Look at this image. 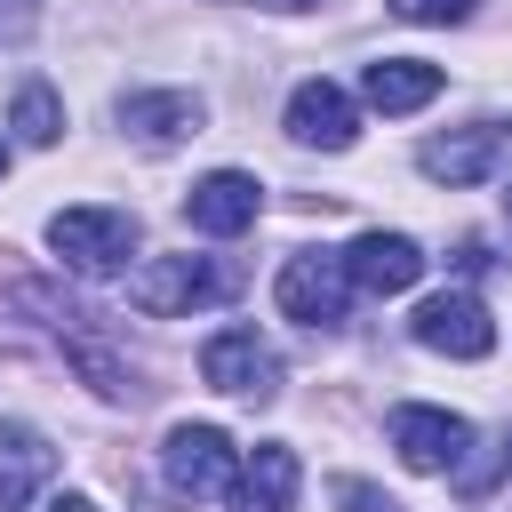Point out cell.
<instances>
[{"instance_id": "cell-1", "label": "cell", "mask_w": 512, "mask_h": 512, "mask_svg": "<svg viewBox=\"0 0 512 512\" xmlns=\"http://www.w3.org/2000/svg\"><path fill=\"white\" fill-rule=\"evenodd\" d=\"M48 248H56L72 272L104 280V272H120V264L136 256V216H128V208H56V216H48Z\"/></svg>"}, {"instance_id": "cell-2", "label": "cell", "mask_w": 512, "mask_h": 512, "mask_svg": "<svg viewBox=\"0 0 512 512\" xmlns=\"http://www.w3.org/2000/svg\"><path fill=\"white\" fill-rule=\"evenodd\" d=\"M224 288H232V272H224V264H208V256H152V264H136L128 304H136V312H152V320H184V312L216 304Z\"/></svg>"}, {"instance_id": "cell-3", "label": "cell", "mask_w": 512, "mask_h": 512, "mask_svg": "<svg viewBox=\"0 0 512 512\" xmlns=\"http://www.w3.org/2000/svg\"><path fill=\"white\" fill-rule=\"evenodd\" d=\"M280 312L288 320H304V328H336L344 320V304H352V272H344V256H320V248H304V256H288L280 264Z\"/></svg>"}, {"instance_id": "cell-4", "label": "cell", "mask_w": 512, "mask_h": 512, "mask_svg": "<svg viewBox=\"0 0 512 512\" xmlns=\"http://www.w3.org/2000/svg\"><path fill=\"white\" fill-rule=\"evenodd\" d=\"M408 328H416V344H424V352H448V360H488V352H496V320H488V304H480V296H464V288L424 296Z\"/></svg>"}, {"instance_id": "cell-5", "label": "cell", "mask_w": 512, "mask_h": 512, "mask_svg": "<svg viewBox=\"0 0 512 512\" xmlns=\"http://www.w3.org/2000/svg\"><path fill=\"white\" fill-rule=\"evenodd\" d=\"M200 376H208L216 392H232V400H272V392H280V352H272L256 328H216V336L200 344Z\"/></svg>"}, {"instance_id": "cell-6", "label": "cell", "mask_w": 512, "mask_h": 512, "mask_svg": "<svg viewBox=\"0 0 512 512\" xmlns=\"http://www.w3.org/2000/svg\"><path fill=\"white\" fill-rule=\"evenodd\" d=\"M160 472H168V488L184 496V504H200V496H216V488H232V440L216 432V424H176L168 432V448H160Z\"/></svg>"}, {"instance_id": "cell-7", "label": "cell", "mask_w": 512, "mask_h": 512, "mask_svg": "<svg viewBox=\"0 0 512 512\" xmlns=\"http://www.w3.org/2000/svg\"><path fill=\"white\" fill-rule=\"evenodd\" d=\"M392 448H400V464H416V472H456L464 464V448H472V424L464 416H448V408H392Z\"/></svg>"}, {"instance_id": "cell-8", "label": "cell", "mask_w": 512, "mask_h": 512, "mask_svg": "<svg viewBox=\"0 0 512 512\" xmlns=\"http://www.w3.org/2000/svg\"><path fill=\"white\" fill-rule=\"evenodd\" d=\"M512 160V128H448V136H432L424 152H416V168L432 176V184H480V176H496Z\"/></svg>"}, {"instance_id": "cell-9", "label": "cell", "mask_w": 512, "mask_h": 512, "mask_svg": "<svg viewBox=\"0 0 512 512\" xmlns=\"http://www.w3.org/2000/svg\"><path fill=\"white\" fill-rule=\"evenodd\" d=\"M296 488H304V464L288 440H256L232 472V512H296Z\"/></svg>"}, {"instance_id": "cell-10", "label": "cell", "mask_w": 512, "mask_h": 512, "mask_svg": "<svg viewBox=\"0 0 512 512\" xmlns=\"http://www.w3.org/2000/svg\"><path fill=\"white\" fill-rule=\"evenodd\" d=\"M256 208H264V184H256L248 168H216V176H200V184L184 192L192 232H216V240L248 232V224H256Z\"/></svg>"}, {"instance_id": "cell-11", "label": "cell", "mask_w": 512, "mask_h": 512, "mask_svg": "<svg viewBox=\"0 0 512 512\" xmlns=\"http://www.w3.org/2000/svg\"><path fill=\"white\" fill-rule=\"evenodd\" d=\"M344 272H352V288H368V296H400V288L424 280V248H416L408 232H360V240L344 248Z\"/></svg>"}, {"instance_id": "cell-12", "label": "cell", "mask_w": 512, "mask_h": 512, "mask_svg": "<svg viewBox=\"0 0 512 512\" xmlns=\"http://www.w3.org/2000/svg\"><path fill=\"white\" fill-rule=\"evenodd\" d=\"M288 136H296V144H320V152H344V144L360 136V112H352V96H344L336 80H296V96H288Z\"/></svg>"}, {"instance_id": "cell-13", "label": "cell", "mask_w": 512, "mask_h": 512, "mask_svg": "<svg viewBox=\"0 0 512 512\" xmlns=\"http://www.w3.org/2000/svg\"><path fill=\"white\" fill-rule=\"evenodd\" d=\"M56 472V448L32 424H0V512H24Z\"/></svg>"}, {"instance_id": "cell-14", "label": "cell", "mask_w": 512, "mask_h": 512, "mask_svg": "<svg viewBox=\"0 0 512 512\" xmlns=\"http://www.w3.org/2000/svg\"><path fill=\"white\" fill-rule=\"evenodd\" d=\"M360 96H368L376 112H416V104L440 96V64H424V56H376V64L360 72Z\"/></svg>"}, {"instance_id": "cell-15", "label": "cell", "mask_w": 512, "mask_h": 512, "mask_svg": "<svg viewBox=\"0 0 512 512\" xmlns=\"http://www.w3.org/2000/svg\"><path fill=\"white\" fill-rule=\"evenodd\" d=\"M120 128L136 136V144H184V136H200V96H184V88H168V96H120Z\"/></svg>"}, {"instance_id": "cell-16", "label": "cell", "mask_w": 512, "mask_h": 512, "mask_svg": "<svg viewBox=\"0 0 512 512\" xmlns=\"http://www.w3.org/2000/svg\"><path fill=\"white\" fill-rule=\"evenodd\" d=\"M8 128H16L24 144H56V136H64V104H56V88H48V80H24L16 104H8Z\"/></svg>"}, {"instance_id": "cell-17", "label": "cell", "mask_w": 512, "mask_h": 512, "mask_svg": "<svg viewBox=\"0 0 512 512\" xmlns=\"http://www.w3.org/2000/svg\"><path fill=\"white\" fill-rule=\"evenodd\" d=\"M480 0H392V16H408V24H464Z\"/></svg>"}, {"instance_id": "cell-18", "label": "cell", "mask_w": 512, "mask_h": 512, "mask_svg": "<svg viewBox=\"0 0 512 512\" xmlns=\"http://www.w3.org/2000/svg\"><path fill=\"white\" fill-rule=\"evenodd\" d=\"M32 24H40V8H32V0H0V48L32 40Z\"/></svg>"}, {"instance_id": "cell-19", "label": "cell", "mask_w": 512, "mask_h": 512, "mask_svg": "<svg viewBox=\"0 0 512 512\" xmlns=\"http://www.w3.org/2000/svg\"><path fill=\"white\" fill-rule=\"evenodd\" d=\"M48 512H96V504H88V496H56Z\"/></svg>"}, {"instance_id": "cell-20", "label": "cell", "mask_w": 512, "mask_h": 512, "mask_svg": "<svg viewBox=\"0 0 512 512\" xmlns=\"http://www.w3.org/2000/svg\"><path fill=\"white\" fill-rule=\"evenodd\" d=\"M272 8H312V0H272Z\"/></svg>"}, {"instance_id": "cell-21", "label": "cell", "mask_w": 512, "mask_h": 512, "mask_svg": "<svg viewBox=\"0 0 512 512\" xmlns=\"http://www.w3.org/2000/svg\"><path fill=\"white\" fill-rule=\"evenodd\" d=\"M0 176H8V144H0Z\"/></svg>"}, {"instance_id": "cell-22", "label": "cell", "mask_w": 512, "mask_h": 512, "mask_svg": "<svg viewBox=\"0 0 512 512\" xmlns=\"http://www.w3.org/2000/svg\"><path fill=\"white\" fill-rule=\"evenodd\" d=\"M504 216H512V192H504Z\"/></svg>"}]
</instances>
